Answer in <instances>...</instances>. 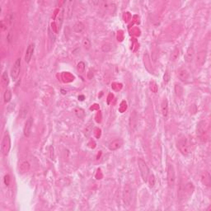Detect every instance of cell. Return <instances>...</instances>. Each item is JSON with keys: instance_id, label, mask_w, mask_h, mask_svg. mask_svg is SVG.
Returning <instances> with one entry per match:
<instances>
[{"instance_id": "3957f363", "label": "cell", "mask_w": 211, "mask_h": 211, "mask_svg": "<svg viewBox=\"0 0 211 211\" xmlns=\"http://www.w3.org/2000/svg\"><path fill=\"white\" fill-rule=\"evenodd\" d=\"M11 148V139L8 134H6L3 138L1 143V151L3 156H8Z\"/></svg>"}, {"instance_id": "d4e9b609", "label": "cell", "mask_w": 211, "mask_h": 211, "mask_svg": "<svg viewBox=\"0 0 211 211\" xmlns=\"http://www.w3.org/2000/svg\"><path fill=\"white\" fill-rule=\"evenodd\" d=\"M163 79H164V82H165L166 83L169 82V80H170V73H169L168 70L166 71L165 74H164V77H163Z\"/></svg>"}, {"instance_id": "277c9868", "label": "cell", "mask_w": 211, "mask_h": 211, "mask_svg": "<svg viewBox=\"0 0 211 211\" xmlns=\"http://www.w3.org/2000/svg\"><path fill=\"white\" fill-rule=\"evenodd\" d=\"M167 182H168L169 187H171V188H172L175 186V182H176L175 170L171 164H169L167 167Z\"/></svg>"}, {"instance_id": "d6986e66", "label": "cell", "mask_w": 211, "mask_h": 211, "mask_svg": "<svg viewBox=\"0 0 211 211\" xmlns=\"http://www.w3.org/2000/svg\"><path fill=\"white\" fill-rule=\"evenodd\" d=\"M175 92H176V95L177 97H182L183 93V89L182 86L179 85V84H176L175 85Z\"/></svg>"}, {"instance_id": "52a82bcc", "label": "cell", "mask_w": 211, "mask_h": 211, "mask_svg": "<svg viewBox=\"0 0 211 211\" xmlns=\"http://www.w3.org/2000/svg\"><path fill=\"white\" fill-rule=\"evenodd\" d=\"M177 77L183 83H189L191 80V75L188 70L184 68H181L177 70Z\"/></svg>"}, {"instance_id": "8fae6325", "label": "cell", "mask_w": 211, "mask_h": 211, "mask_svg": "<svg viewBox=\"0 0 211 211\" xmlns=\"http://www.w3.org/2000/svg\"><path fill=\"white\" fill-rule=\"evenodd\" d=\"M122 143H123V142L120 139H114V140L109 143L108 148L111 151H115L121 147Z\"/></svg>"}, {"instance_id": "603a6c76", "label": "cell", "mask_w": 211, "mask_h": 211, "mask_svg": "<svg viewBox=\"0 0 211 211\" xmlns=\"http://www.w3.org/2000/svg\"><path fill=\"white\" fill-rule=\"evenodd\" d=\"M83 47L85 48L86 50H89L91 48V41L88 40L87 38L83 39Z\"/></svg>"}, {"instance_id": "484cf974", "label": "cell", "mask_w": 211, "mask_h": 211, "mask_svg": "<svg viewBox=\"0 0 211 211\" xmlns=\"http://www.w3.org/2000/svg\"><path fill=\"white\" fill-rule=\"evenodd\" d=\"M84 69H85V67H84V64L83 63V62H81V63H79L78 64V70L79 71L80 73H83Z\"/></svg>"}, {"instance_id": "9c48e42d", "label": "cell", "mask_w": 211, "mask_h": 211, "mask_svg": "<svg viewBox=\"0 0 211 211\" xmlns=\"http://www.w3.org/2000/svg\"><path fill=\"white\" fill-rule=\"evenodd\" d=\"M195 51L194 47L193 46H190L187 49V51H186V55H185V60L187 63L192 62L195 58Z\"/></svg>"}, {"instance_id": "4fadbf2b", "label": "cell", "mask_w": 211, "mask_h": 211, "mask_svg": "<svg viewBox=\"0 0 211 211\" xmlns=\"http://www.w3.org/2000/svg\"><path fill=\"white\" fill-rule=\"evenodd\" d=\"M205 134H206V130H205V122H200L199 126L197 127V135L200 139H203L205 137Z\"/></svg>"}, {"instance_id": "44dd1931", "label": "cell", "mask_w": 211, "mask_h": 211, "mask_svg": "<svg viewBox=\"0 0 211 211\" xmlns=\"http://www.w3.org/2000/svg\"><path fill=\"white\" fill-rule=\"evenodd\" d=\"M2 81L3 83V84L6 86L8 85L9 83V79H8V72L7 71H4L3 74L2 75Z\"/></svg>"}, {"instance_id": "2e32d148", "label": "cell", "mask_w": 211, "mask_h": 211, "mask_svg": "<svg viewBox=\"0 0 211 211\" xmlns=\"http://www.w3.org/2000/svg\"><path fill=\"white\" fill-rule=\"evenodd\" d=\"M30 169V164H29L28 162H24L23 163L21 166H20V168H19V172H21L22 174L23 173H26Z\"/></svg>"}, {"instance_id": "5b68a950", "label": "cell", "mask_w": 211, "mask_h": 211, "mask_svg": "<svg viewBox=\"0 0 211 211\" xmlns=\"http://www.w3.org/2000/svg\"><path fill=\"white\" fill-rule=\"evenodd\" d=\"M123 200L125 205L129 206L132 200V189L129 185H126L123 190Z\"/></svg>"}, {"instance_id": "7402d4cb", "label": "cell", "mask_w": 211, "mask_h": 211, "mask_svg": "<svg viewBox=\"0 0 211 211\" xmlns=\"http://www.w3.org/2000/svg\"><path fill=\"white\" fill-rule=\"evenodd\" d=\"M178 57H179V50H178L177 48H176V49L172 51V53H171V59L172 61H175V60H177Z\"/></svg>"}, {"instance_id": "ffe728a7", "label": "cell", "mask_w": 211, "mask_h": 211, "mask_svg": "<svg viewBox=\"0 0 211 211\" xmlns=\"http://www.w3.org/2000/svg\"><path fill=\"white\" fill-rule=\"evenodd\" d=\"M73 2H68V6H67V12H66V15L68 18L71 17L72 15V12H73Z\"/></svg>"}, {"instance_id": "ba28073f", "label": "cell", "mask_w": 211, "mask_h": 211, "mask_svg": "<svg viewBox=\"0 0 211 211\" xmlns=\"http://www.w3.org/2000/svg\"><path fill=\"white\" fill-rule=\"evenodd\" d=\"M32 126H33V120H32L31 117H30L28 120L26 121L24 129H23V134L26 137H29L31 135Z\"/></svg>"}, {"instance_id": "cb8c5ba5", "label": "cell", "mask_w": 211, "mask_h": 211, "mask_svg": "<svg viewBox=\"0 0 211 211\" xmlns=\"http://www.w3.org/2000/svg\"><path fill=\"white\" fill-rule=\"evenodd\" d=\"M148 182H149L150 187H153L154 186V184H155V178H154V174H149V176H148Z\"/></svg>"}, {"instance_id": "e0dca14e", "label": "cell", "mask_w": 211, "mask_h": 211, "mask_svg": "<svg viewBox=\"0 0 211 211\" xmlns=\"http://www.w3.org/2000/svg\"><path fill=\"white\" fill-rule=\"evenodd\" d=\"M64 16V8H63L61 12H59V17H58V28H59V30H60V28H61V26H62V23H63Z\"/></svg>"}, {"instance_id": "5bb4252c", "label": "cell", "mask_w": 211, "mask_h": 211, "mask_svg": "<svg viewBox=\"0 0 211 211\" xmlns=\"http://www.w3.org/2000/svg\"><path fill=\"white\" fill-rule=\"evenodd\" d=\"M74 31L77 32V33H82L85 30V26L82 22H78V23L74 24Z\"/></svg>"}, {"instance_id": "9a60e30c", "label": "cell", "mask_w": 211, "mask_h": 211, "mask_svg": "<svg viewBox=\"0 0 211 211\" xmlns=\"http://www.w3.org/2000/svg\"><path fill=\"white\" fill-rule=\"evenodd\" d=\"M193 191H194V186H193L192 183H187V184L186 185V187L184 188L183 193H184V195H186L190 196V195H192Z\"/></svg>"}, {"instance_id": "6da1fadb", "label": "cell", "mask_w": 211, "mask_h": 211, "mask_svg": "<svg viewBox=\"0 0 211 211\" xmlns=\"http://www.w3.org/2000/svg\"><path fill=\"white\" fill-rule=\"evenodd\" d=\"M177 145L178 149L180 150V152L185 155L187 156L190 153H191V148H190V145H189L188 140L184 135H180L177 138Z\"/></svg>"}, {"instance_id": "7c38bea8", "label": "cell", "mask_w": 211, "mask_h": 211, "mask_svg": "<svg viewBox=\"0 0 211 211\" xmlns=\"http://www.w3.org/2000/svg\"><path fill=\"white\" fill-rule=\"evenodd\" d=\"M161 109H162V114L163 115V117L166 118L168 115V102L166 98H164L162 102Z\"/></svg>"}, {"instance_id": "4316f807", "label": "cell", "mask_w": 211, "mask_h": 211, "mask_svg": "<svg viewBox=\"0 0 211 211\" xmlns=\"http://www.w3.org/2000/svg\"><path fill=\"white\" fill-rule=\"evenodd\" d=\"M4 184H5L7 186H8L9 184H10V177H9L8 175H6L5 177H4Z\"/></svg>"}, {"instance_id": "ac0fdd59", "label": "cell", "mask_w": 211, "mask_h": 211, "mask_svg": "<svg viewBox=\"0 0 211 211\" xmlns=\"http://www.w3.org/2000/svg\"><path fill=\"white\" fill-rule=\"evenodd\" d=\"M3 97H4V102L6 103L9 102L11 101L12 99V92L9 89H7L4 92V95H3Z\"/></svg>"}, {"instance_id": "7a4b0ae2", "label": "cell", "mask_w": 211, "mask_h": 211, "mask_svg": "<svg viewBox=\"0 0 211 211\" xmlns=\"http://www.w3.org/2000/svg\"><path fill=\"white\" fill-rule=\"evenodd\" d=\"M138 165H139V168L140 174H141V177H142L143 182H147L148 176L150 174V171H149V168H148L147 163L142 158H139V160H138Z\"/></svg>"}, {"instance_id": "8992f818", "label": "cell", "mask_w": 211, "mask_h": 211, "mask_svg": "<svg viewBox=\"0 0 211 211\" xmlns=\"http://www.w3.org/2000/svg\"><path fill=\"white\" fill-rule=\"evenodd\" d=\"M21 71V58H18L11 69V77L13 81H16L19 77Z\"/></svg>"}, {"instance_id": "30bf717a", "label": "cell", "mask_w": 211, "mask_h": 211, "mask_svg": "<svg viewBox=\"0 0 211 211\" xmlns=\"http://www.w3.org/2000/svg\"><path fill=\"white\" fill-rule=\"evenodd\" d=\"M35 51V44L34 43H31L30 44L27 49V51H26V55H25V61L27 63H29L31 59V57L33 55V53Z\"/></svg>"}]
</instances>
